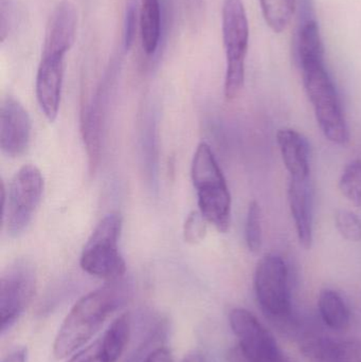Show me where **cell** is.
<instances>
[{
  "mask_svg": "<svg viewBox=\"0 0 361 362\" xmlns=\"http://www.w3.org/2000/svg\"><path fill=\"white\" fill-rule=\"evenodd\" d=\"M129 295V284L121 279L81 298L57 332L53 344L55 358H67L80 350L101 329L108 317L126 302Z\"/></svg>",
  "mask_w": 361,
  "mask_h": 362,
  "instance_id": "1",
  "label": "cell"
},
{
  "mask_svg": "<svg viewBox=\"0 0 361 362\" xmlns=\"http://www.w3.org/2000/svg\"><path fill=\"white\" fill-rule=\"evenodd\" d=\"M303 85L324 137L338 146L349 142L350 133L336 85L324 63V53L299 57Z\"/></svg>",
  "mask_w": 361,
  "mask_h": 362,
  "instance_id": "2",
  "label": "cell"
},
{
  "mask_svg": "<svg viewBox=\"0 0 361 362\" xmlns=\"http://www.w3.org/2000/svg\"><path fill=\"white\" fill-rule=\"evenodd\" d=\"M191 176L197 194L199 212L218 231L226 233L231 223V195L226 178L206 142L196 148Z\"/></svg>",
  "mask_w": 361,
  "mask_h": 362,
  "instance_id": "3",
  "label": "cell"
},
{
  "mask_svg": "<svg viewBox=\"0 0 361 362\" xmlns=\"http://www.w3.org/2000/svg\"><path fill=\"white\" fill-rule=\"evenodd\" d=\"M222 34L226 53L224 93L227 100L239 95L245 83V65L249 45V21L243 0H224Z\"/></svg>",
  "mask_w": 361,
  "mask_h": 362,
  "instance_id": "4",
  "label": "cell"
},
{
  "mask_svg": "<svg viewBox=\"0 0 361 362\" xmlns=\"http://www.w3.org/2000/svg\"><path fill=\"white\" fill-rule=\"evenodd\" d=\"M122 225L118 213L106 215L97 223L81 255L80 265L85 272L108 282L124 278L126 263L119 250Z\"/></svg>",
  "mask_w": 361,
  "mask_h": 362,
  "instance_id": "5",
  "label": "cell"
},
{
  "mask_svg": "<svg viewBox=\"0 0 361 362\" xmlns=\"http://www.w3.org/2000/svg\"><path fill=\"white\" fill-rule=\"evenodd\" d=\"M254 291L265 316L282 329L292 327L290 270L283 257L271 253L256 266Z\"/></svg>",
  "mask_w": 361,
  "mask_h": 362,
  "instance_id": "6",
  "label": "cell"
},
{
  "mask_svg": "<svg viewBox=\"0 0 361 362\" xmlns=\"http://www.w3.org/2000/svg\"><path fill=\"white\" fill-rule=\"evenodd\" d=\"M44 177L35 165H28L19 169L8 192L2 187L4 227L12 238L23 234L33 218L34 213L42 199Z\"/></svg>",
  "mask_w": 361,
  "mask_h": 362,
  "instance_id": "7",
  "label": "cell"
},
{
  "mask_svg": "<svg viewBox=\"0 0 361 362\" xmlns=\"http://www.w3.org/2000/svg\"><path fill=\"white\" fill-rule=\"evenodd\" d=\"M36 288V270L27 259H17L2 272L0 279L1 335L20 318L32 301Z\"/></svg>",
  "mask_w": 361,
  "mask_h": 362,
  "instance_id": "8",
  "label": "cell"
},
{
  "mask_svg": "<svg viewBox=\"0 0 361 362\" xmlns=\"http://www.w3.org/2000/svg\"><path fill=\"white\" fill-rule=\"evenodd\" d=\"M229 323L239 339L237 344L252 362H290L273 334L249 310H231Z\"/></svg>",
  "mask_w": 361,
  "mask_h": 362,
  "instance_id": "9",
  "label": "cell"
},
{
  "mask_svg": "<svg viewBox=\"0 0 361 362\" xmlns=\"http://www.w3.org/2000/svg\"><path fill=\"white\" fill-rule=\"evenodd\" d=\"M32 123L23 105L12 97H6L0 107V148L8 157L16 158L25 154L31 140Z\"/></svg>",
  "mask_w": 361,
  "mask_h": 362,
  "instance_id": "10",
  "label": "cell"
},
{
  "mask_svg": "<svg viewBox=\"0 0 361 362\" xmlns=\"http://www.w3.org/2000/svg\"><path fill=\"white\" fill-rule=\"evenodd\" d=\"M78 21V10L71 0L57 2L47 23L42 55L66 57L76 42Z\"/></svg>",
  "mask_w": 361,
  "mask_h": 362,
  "instance_id": "11",
  "label": "cell"
},
{
  "mask_svg": "<svg viewBox=\"0 0 361 362\" xmlns=\"http://www.w3.org/2000/svg\"><path fill=\"white\" fill-rule=\"evenodd\" d=\"M64 71V55H42L36 74V99L40 104V110L50 122H53L59 114Z\"/></svg>",
  "mask_w": 361,
  "mask_h": 362,
  "instance_id": "12",
  "label": "cell"
},
{
  "mask_svg": "<svg viewBox=\"0 0 361 362\" xmlns=\"http://www.w3.org/2000/svg\"><path fill=\"white\" fill-rule=\"evenodd\" d=\"M131 320L121 315L95 342L76 353L67 362H117L131 339Z\"/></svg>",
  "mask_w": 361,
  "mask_h": 362,
  "instance_id": "13",
  "label": "cell"
},
{
  "mask_svg": "<svg viewBox=\"0 0 361 362\" xmlns=\"http://www.w3.org/2000/svg\"><path fill=\"white\" fill-rule=\"evenodd\" d=\"M288 199L299 242L311 248L314 240V187L311 177L290 178Z\"/></svg>",
  "mask_w": 361,
  "mask_h": 362,
  "instance_id": "14",
  "label": "cell"
},
{
  "mask_svg": "<svg viewBox=\"0 0 361 362\" xmlns=\"http://www.w3.org/2000/svg\"><path fill=\"white\" fill-rule=\"evenodd\" d=\"M300 351L309 362H361V341L309 335L300 342Z\"/></svg>",
  "mask_w": 361,
  "mask_h": 362,
  "instance_id": "15",
  "label": "cell"
},
{
  "mask_svg": "<svg viewBox=\"0 0 361 362\" xmlns=\"http://www.w3.org/2000/svg\"><path fill=\"white\" fill-rule=\"evenodd\" d=\"M110 78H106L104 84L86 106L82 114V133L88 154L91 169L95 170L101 155L102 129H103L104 117H105L106 104H107L108 90Z\"/></svg>",
  "mask_w": 361,
  "mask_h": 362,
  "instance_id": "16",
  "label": "cell"
},
{
  "mask_svg": "<svg viewBox=\"0 0 361 362\" xmlns=\"http://www.w3.org/2000/svg\"><path fill=\"white\" fill-rule=\"evenodd\" d=\"M277 142L290 178L311 177V146L309 140L296 129H279Z\"/></svg>",
  "mask_w": 361,
  "mask_h": 362,
  "instance_id": "17",
  "label": "cell"
},
{
  "mask_svg": "<svg viewBox=\"0 0 361 362\" xmlns=\"http://www.w3.org/2000/svg\"><path fill=\"white\" fill-rule=\"evenodd\" d=\"M142 49L148 57L156 53L162 32L160 0H141L139 12Z\"/></svg>",
  "mask_w": 361,
  "mask_h": 362,
  "instance_id": "18",
  "label": "cell"
},
{
  "mask_svg": "<svg viewBox=\"0 0 361 362\" xmlns=\"http://www.w3.org/2000/svg\"><path fill=\"white\" fill-rule=\"evenodd\" d=\"M318 308L322 321L330 329L343 331L350 325V310L341 293L334 289L324 288L320 291Z\"/></svg>",
  "mask_w": 361,
  "mask_h": 362,
  "instance_id": "19",
  "label": "cell"
},
{
  "mask_svg": "<svg viewBox=\"0 0 361 362\" xmlns=\"http://www.w3.org/2000/svg\"><path fill=\"white\" fill-rule=\"evenodd\" d=\"M263 18L271 31H285L294 17L297 0H259Z\"/></svg>",
  "mask_w": 361,
  "mask_h": 362,
  "instance_id": "20",
  "label": "cell"
},
{
  "mask_svg": "<svg viewBox=\"0 0 361 362\" xmlns=\"http://www.w3.org/2000/svg\"><path fill=\"white\" fill-rule=\"evenodd\" d=\"M343 195L361 210V159L351 161L343 170L339 180Z\"/></svg>",
  "mask_w": 361,
  "mask_h": 362,
  "instance_id": "21",
  "label": "cell"
},
{
  "mask_svg": "<svg viewBox=\"0 0 361 362\" xmlns=\"http://www.w3.org/2000/svg\"><path fill=\"white\" fill-rule=\"evenodd\" d=\"M245 240L250 252L260 251L263 243L262 215L260 204L252 200L248 206L246 215Z\"/></svg>",
  "mask_w": 361,
  "mask_h": 362,
  "instance_id": "22",
  "label": "cell"
},
{
  "mask_svg": "<svg viewBox=\"0 0 361 362\" xmlns=\"http://www.w3.org/2000/svg\"><path fill=\"white\" fill-rule=\"evenodd\" d=\"M335 226L341 235L349 242L361 240V218L349 210H338L335 213Z\"/></svg>",
  "mask_w": 361,
  "mask_h": 362,
  "instance_id": "23",
  "label": "cell"
},
{
  "mask_svg": "<svg viewBox=\"0 0 361 362\" xmlns=\"http://www.w3.org/2000/svg\"><path fill=\"white\" fill-rule=\"evenodd\" d=\"M208 221L199 211H193L186 218L184 225V238L188 244L201 242L207 233Z\"/></svg>",
  "mask_w": 361,
  "mask_h": 362,
  "instance_id": "24",
  "label": "cell"
},
{
  "mask_svg": "<svg viewBox=\"0 0 361 362\" xmlns=\"http://www.w3.org/2000/svg\"><path fill=\"white\" fill-rule=\"evenodd\" d=\"M139 12L137 2L135 0H129L126 12H125L124 31H123V45L126 51L131 50V47L135 44L138 27H140Z\"/></svg>",
  "mask_w": 361,
  "mask_h": 362,
  "instance_id": "25",
  "label": "cell"
},
{
  "mask_svg": "<svg viewBox=\"0 0 361 362\" xmlns=\"http://www.w3.org/2000/svg\"><path fill=\"white\" fill-rule=\"evenodd\" d=\"M189 25L193 31L199 29L203 16V0H184Z\"/></svg>",
  "mask_w": 361,
  "mask_h": 362,
  "instance_id": "26",
  "label": "cell"
},
{
  "mask_svg": "<svg viewBox=\"0 0 361 362\" xmlns=\"http://www.w3.org/2000/svg\"><path fill=\"white\" fill-rule=\"evenodd\" d=\"M12 4L11 0H0V40L1 42L6 40L11 29L12 21Z\"/></svg>",
  "mask_w": 361,
  "mask_h": 362,
  "instance_id": "27",
  "label": "cell"
},
{
  "mask_svg": "<svg viewBox=\"0 0 361 362\" xmlns=\"http://www.w3.org/2000/svg\"><path fill=\"white\" fill-rule=\"evenodd\" d=\"M143 362H173V356L169 349L159 348L150 353Z\"/></svg>",
  "mask_w": 361,
  "mask_h": 362,
  "instance_id": "28",
  "label": "cell"
},
{
  "mask_svg": "<svg viewBox=\"0 0 361 362\" xmlns=\"http://www.w3.org/2000/svg\"><path fill=\"white\" fill-rule=\"evenodd\" d=\"M27 348H17L10 354L6 355L1 362H27Z\"/></svg>",
  "mask_w": 361,
  "mask_h": 362,
  "instance_id": "29",
  "label": "cell"
},
{
  "mask_svg": "<svg viewBox=\"0 0 361 362\" xmlns=\"http://www.w3.org/2000/svg\"><path fill=\"white\" fill-rule=\"evenodd\" d=\"M182 362H205V359H203L201 353H199V351H194V352L187 355Z\"/></svg>",
  "mask_w": 361,
  "mask_h": 362,
  "instance_id": "30",
  "label": "cell"
}]
</instances>
